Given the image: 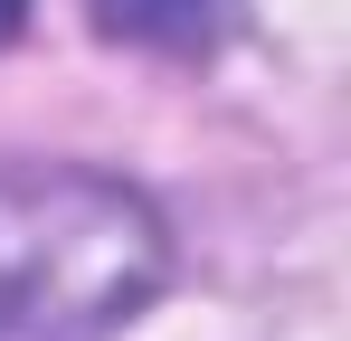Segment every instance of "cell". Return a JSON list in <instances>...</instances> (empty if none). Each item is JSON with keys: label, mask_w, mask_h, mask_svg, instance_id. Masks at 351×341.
<instances>
[{"label": "cell", "mask_w": 351, "mask_h": 341, "mask_svg": "<svg viewBox=\"0 0 351 341\" xmlns=\"http://www.w3.org/2000/svg\"><path fill=\"white\" fill-rule=\"evenodd\" d=\"M171 275L162 209L86 162H0V341H114Z\"/></svg>", "instance_id": "6da1fadb"}, {"label": "cell", "mask_w": 351, "mask_h": 341, "mask_svg": "<svg viewBox=\"0 0 351 341\" xmlns=\"http://www.w3.org/2000/svg\"><path fill=\"white\" fill-rule=\"evenodd\" d=\"M95 29L133 48H209L228 29V0H95Z\"/></svg>", "instance_id": "7a4b0ae2"}, {"label": "cell", "mask_w": 351, "mask_h": 341, "mask_svg": "<svg viewBox=\"0 0 351 341\" xmlns=\"http://www.w3.org/2000/svg\"><path fill=\"white\" fill-rule=\"evenodd\" d=\"M19 29H29V0H0V48H10Z\"/></svg>", "instance_id": "3957f363"}]
</instances>
